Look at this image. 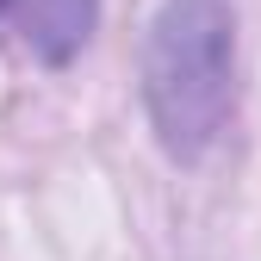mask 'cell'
Masks as SVG:
<instances>
[{"mask_svg": "<svg viewBox=\"0 0 261 261\" xmlns=\"http://www.w3.org/2000/svg\"><path fill=\"white\" fill-rule=\"evenodd\" d=\"M93 25H100V0H31L25 7V44L38 62L62 69V62H75L87 50Z\"/></svg>", "mask_w": 261, "mask_h": 261, "instance_id": "obj_2", "label": "cell"}, {"mask_svg": "<svg viewBox=\"0 0 261 261\" xmlns=\"http://www.w3.org/2000/svg\"><path fill=\"white\" fill-rule=\"evenodd\" d=\"M0 7H7V0H0Z\"/></svg>", "mask_w": 261, "mask_h": 261, "instance_id": "obj_3", "label": "cell"}, {"mask_svg": "<svg viewBox=\"0 0 261 261\" xmlns=\"http://www.w3.org/2000/svg\"><path fill=\"white\" fill-rule=\"evenodd\" d=\"M143 100L162 149L199 162L237 106V7L230 0H162L143 38Z\"/></svg>", "mask_w": 261, "mask_h": 261, "instance_id": "obj_1", "label": "cell"}]
</instances>
